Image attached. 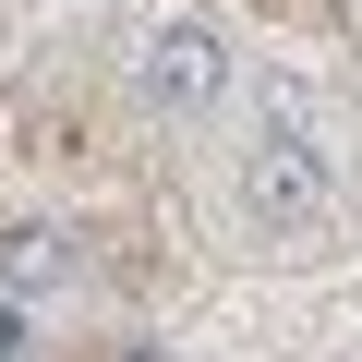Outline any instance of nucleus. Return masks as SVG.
<instances>
[{"mask_svg":"<svg viewBox=\"0 0 362 362\" xmlns=\"http://www.w3.org/2000/svg\"><path fill=\"white\" fill-rule=\"evenodd\" d=\"M0 362H25V314L13 302H0Z\"/></svg>","mask_w":362,"mask_h":362,"instance_id":"20e7f679","label":"nucleus"},{"mask_svg":"<svg viewBox=\"0 0 362 362\" xmlns=\"http://www.w3.org/2000/svg\"><path fill=\"white\" fill-rule=\"evenodd\" d=\"M133 85H145V109H218V85H230L218 25H157L145 61H133Z\"/></svg>","mask_w":362,"mask_h":362,"instance_id":"f03ea898","label":"nucleus"},{"mask_svg":"<svg viewBox=\"0 0 362 362\" xmlns=\"http://www.w3.org/2000/svg\"><path fill=\"white\" fill-rule=\"evenodd\" d=\"M61 266H73V254H61V230H0V302H37Z\"/></svg>","mask_w":362,"mask_h":362,"instance_id":"7ed1b4c3","label":"nucleus"},{"mask_svg":"<svg viewBox=\"0 0 362 362\" xmlns=\"http://www.w3.org/2000/svg\"><path fill=\"white\" fill-rule=\"evenodd\" d=\"M133 362H157V350H133Z\"/></svg>","mask_w":362,"mask_h":362,"instance_id":"39448f33","label":"nucleus"},{"mask_svg":"<svg viewBox=\"0 0 362 362\" xmlns=\"http://www.w3.org/2000/svg\"><path fill=\"white\" fill-rule=\"evenodd\" d=\"M242 218L266 230V242H302V230H326L338 218V157H326V133L302 121V109H266V133L242 145Z\"/></svg>","mask_w":362,"mask_h":362,"instance_id":"f257e3e1","label":"nucleus"}]
</instances>
